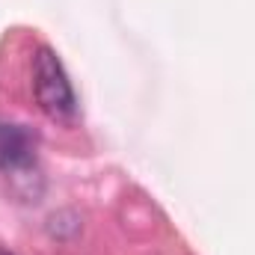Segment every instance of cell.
I'll return each instance as SVG.
<instances>
[{"label": "cell", "instance_id": "obj_1", "mask_svg": "<svg viewBox=\"0 0 255 255\" xmlns=\"http://www.w3.org/2000/svg\"><path fill=\"white\" fill-rule=\"evenodd\" d=\"M33 92L39 107L57 119V122H71L77 113V101H74V89L71 80L65 74L63 63L57 60V54L51 48H39L33 57Z\"/></svg>", "mask_w": 255, "mask_h": 255}, {"label": "cell", "instance_id": "obj_3", "mask_svg": "<svg viewBox=\"0 0 255 255\" xmlns=\"http://www.w3.org/2000/svg\"><path fill=\"white\" fill-rule=\"evenodd\" d=\"M0 255H6V253H0Z\"/></svg>", "mask_w": 255, "mask_h": 255}, {"label": "cell", "instance_id": "obj_2", "mask_svg": "<svg viewBox=\"0 0 255 255\" xmlns=\"http://www.w3.org/2000/svg\"><path fill=\"white\" fill-rule=\"evenodd\" d=\"M33 163V136L21 125L0 122V169L15 172Z\"/></svg>", "mask_w": 255, "mask_h": 255}]
</instances>
